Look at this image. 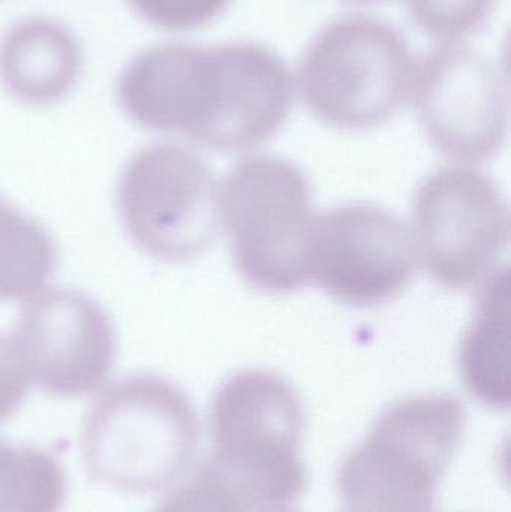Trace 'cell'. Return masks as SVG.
<instances>
[{
  "instance_id": "6da1fadb",
  "label": "cell",
  "mask_w": 511,
  "mask_h": 512,
  "mask_svg": "<svg viewBox=\"0 0 511 512\" xmlns=\"http://www.w3.org/2000/svg\"><path fill=\"white\" fill-rule=\"evenodd\" d=\"M293 98L281 57L246 41L149 48L117 81V99L132 122L218 152L261 146L282 128Z\"/></svg>"
},
{
  "instance_id": "7a4b0ae2",
  "label": "cell",
  "mask_w": 511,
  "mask_h": 512,
  "mask_svg": "<svg viewBox=\"0 0 511 512\" xmlns=\"http://www.w3.org/2000/svg\"><path fill=\"white\" fill-rule=\"evenodd\" d=\"M306 412L278 373L242 370L216 390L209 465L254 512H290L305 492Z\"/></svg>"
},
{
  "instance_id": "3957f363",
  "label": "cell",
  "mask_w": 511,
  "mask_h": 512,
  "mask_svg": "<svg viewBox=\"0 0 511 512\" xmlns=\"http://www.w3.org/2000/svg\"><path fill=\"white\" fill-rule=\"evenodd\" d=\"M200 438L197 412L170 379L135 373L90 406L81 454L96 483L131 495L165 489L185 472Z\"/></svg>"
},
{
  "instance_id": "277c9868",
  "label": "cell",
  "mask_w": 511,
  "mask_h": 512,
  "mask_svg": "<svg viewBox=\"0 0 511 512\" xmlns=\"http://www.w3.org/2000/svg\"><path fill=\"white\" fill-rule=\"evenodd\" d=\"M465 429L449 394L399 400L342 460L336 475L347 512H437L438 484Z\"/></svg>"
},
{
  "instance_id": "5b68a950",
  "label": "cell",
  "mask_w": 511,
  "mask_h": 512,
  "mask_svg": "<svg viewBox=\"0 0 511 512\" xmlns=\"http://www.w3.org/2000/svg\"><path fill=\"white\" fill-rule=\"evenodd\" d=\"M417 62L396 27L366 15L329 24L309 44L299 72L303 101L321 122L368 131L411 98Z\"/></svg>"
},
{
  "instance_id": "8992f818",
  "label": "cell",
  "mask_w": 511,
  "mask_h": 512,
  "mask_svg": "<svg viewBox=\"0 0 511 512\" xmlns=\"http://www.w3.org/2000/svg\"><path fill=\"white\" fill-rule=\"evenodd\" d=\"M219 218L234 264L260 291L288 294L309 283L315 216L308 177L276 156H255L219 185Z\"/></svg>"
},
{
  "instance_id": "52a82bcc",
  "label": "cell",
  "mask_w": 511,
  "mask_h": 512,
  "mask_svg": "<svg viewBox=\"0 0 511 512\" xmlns=\"http://www.w3.org/2000/svg\"><path fill=\"white\" fill-rule=\"evenodd\" d=\"M116 204L131 242L161 261H192L218 237L219 183L206 159L180 144L153 143L131 156Z\"/></svg>"
},
{
  "instance_id": "ba28073f",
  "label": "cell",
  "mask_w": 511,
  "mask_h": 512,
  "mask_svg": "<svg viewBox=\"0 0 511 512\" xmlns=\"http://www.w3.org/2000/svg\"><path fill=\"white\" fill-rule=\"evenodd\" d=\"M413 224L426 271L449 289L488 276L510 242L509 206L491 177L474 168L431 174L417 189Z\"/></svg>"
},
{
  "instance_id": "9c48e42d",
  "label": "cell",
  "mask_w": 511,
  "mask_h": 512,
  "mask_svg": "<svg viewBox=\"0 0 511 512\" xmlns=\"http://www.w3.org/2000/svg\"><path fill=\"white\" fill-rule=\"evenodd\" d=\"M413 98L426 137L462 162L494 158L507 135L509 89L500 66L459 42H443L417 62Z\"/></svg>"
},
{
  "instance_id": "30bf717a",
  "label": "cell",
  "mask_w": 511,
  "mask_h": 512,
  "mask_svg": "<svg viewBox=\"0 0 511 512\" xmlns=\"http://www.w3.org/2000/svg\"><path fill=\"white\" fill-rule=\"evenodd\" d=\"M11 340L27 379L56 397L98 390L117 354L110 316L74 289H50L33 298L18 316Z\"/></svg>"
},
{
  "instance_id": "8fae6325",
  "label": "cell",
  "mask_w": 511,
  "mask_h": 512,
  "mask_svg": "<svg viewBox=\"0 0 511 512\" xmlns=\"http://www.w3.org/2000/svg\"><path fill=\"white\" fill-rule=\"evenodd\" d=\"M416 252L401 219L369 204L315 218L309 282L341 303L378 306L398 297L414 276Z\"/></svg>"
},
{
  "instance_id": "7c38bea8",
  "label": "cell",
  "mask_w": 511,
  "mask_h": 512,
  "mask_svg": "<svg viewBox=\"0 0 511 512\" xmlns=\"http://www.w3.org/2000/svg\"><path fill=\"white\" fill-rule=\"evenodd\" d=\"M83 53L71 30L47 17L17 21L0 39V83L27 105L62 101L77 84Z\"/></svg>"
},
{
  "instance_id": "4fadbf2b",
  "label": "cell",
  "mask_w": 511,
  "mask_h": 512,
  "mask_svg": "<svg viewBox=\"0 0 511 512\" xmlns=\"http://www.w3.org/2000/svg\"><path fill=\"white\" fill-rule=\"evenodd\" d=\"M465 387L489 408L510 406V274L498 268L486 279L476 315L459 351Z\"/></svg>"
},
{
  "instance_id": "5bb4252c",
  "label": "cell",
  "mask_w": 511,
  "mask_h": 512,
  "mask_svg": "<svg viewBox=\"0 0 511 512\" xmlns=\"http://www.w3.org/2000/svg\"><path fill=\"white\" fill-rule=\"evenodd\" d=\"M48 231L0 195V301L33 297L57 268Z\"/></svg>"
},
{
  "instance_id": "9a60e30c",
  "label": "cell",
  "mask_w": 511,
  "mask_h": 512,
  "mask_svg": "<svg viewBox=\"0 0 511 512\" xmlns=\"http://www.w3.org/2000/svg\"><path fill=\"white\" fill-rule=\"evenodd\" d=\"M65 498V472L53 454L0 439V512H60Z\"/></svg>"
},
{
  "instance_id": "2e32d148",
  "label": "cell",
  "mask_w": 511,
  "mask_h": 512,
  "mask_svg": "<svg viewBox=\"0 0 511 512\" xmlns=\"http://www.w3.org/2000/svg\"><path fill=\"white\" fill-rule=\"evenodd\" d=\"M495 0H407L408 14L423 32L459 42L483 29Z\"/></svg>"
},
{
  "instance_id": "e0dca14e",
  "label": "cell",
  "mask_w": 511,
  "mask_h": 512,
  "mask_svg": "<svg viewBox=\"0 0 511 512\" xmlns=\"http://www.w3.org/2000/svg\"><path fill=\"white\" fill-rule=\"evenodd\" d=\"M153 512H254L206 463L194 478L167 496Z\"/></svg>"
},
{
  "instance_id": "ac0fdd59",
  "label": "cell",
  "mask_w": 511,
  "mask_h": 512,
  "mask_svg": "<svg viewBox=\"0 0 511 512\" xmlns=\"http://www.w3.org/2000/svg\"><path fill=\"white\" fill-rule=\"evenodd\" d=\"M231 0H128L131 8L152 26L192 30L215 20Z\"/></svg>"
},
{
  "instance_id": "d6986e66",
  "label": "cell",
  "mask_w": 511,
  "mask_h": 512,
  "mask_svg": "<svg viewBox=\"0 0 511 512\" xmlns=\"http://www.w3.org/2000/svg\"><path fill=\"white\" fill-rule=\"evenodd\" d=\"M29 379L11 337L0 334V421L11 417L26 397Z\"/></svg>"
},
{
  "instance_id": "ffe728a7",
  "label": "cell",
  "mask_w": 511,
  "mask_h": 512,
  "mask_svg": "<svg viewBox=\"0 0 511 512\" xmlns=\"http://www.w3.org/2000/svg\"><path fill=\"white\" fill-rule=\"evenodd\" d=\"M357 2H380V0H357Z\"/></svg>"
}]
</instances>
